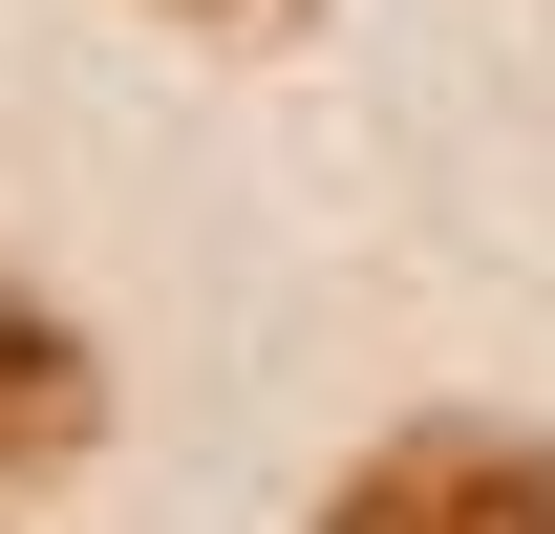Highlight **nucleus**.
I'll return each instance as SVG.
<instances>
[{"label": "nucleus", "mask_w": 555, "mask_h": 534, "mask_svg": "<svg viewBox=\"0 0 555 534\" xmlns=\"http://www.w3.org/2000/svg\"><path fill=\"white\" fill-rule=\"evenodd\" d=\"M321 534H555V428H406L343 470Z\"/></svg>", "instance_id": "f257e3e1"}, {"label": "nucleus", "mask_w": 555, "mask_h": 534, "mask_svg": "<svg viewBox=\"0 0 555 534\" xmlns=\"http://www.w3.org/2000/svg\"><path fill=\"white\" fill-rule=\"evenodd\" d=\"M86 428H107V364H86L22 278H0V492H65L86 470Z\"/></svg>", "instance_id": "f03ea898"}, {"label": "nucleus", "mask_w": 555, "mask_h": 534, "mask_svg": "<svg viewBox=\"0 0 555 534\" xmlns=\"http://www.w3.org/2000/svg\"><path fill=\"white\" fill-rule=\"evenodd\" d=\"M214 22H299V0H214Z\"/></svg>", "instance_id": "7ed1b4c3"}]
</instances>
